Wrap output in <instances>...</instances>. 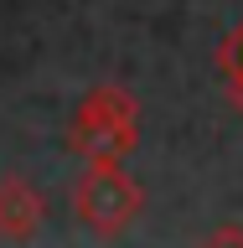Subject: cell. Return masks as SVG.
Wrapping results in <instances>:
<instances>
[{
  "label": "cell",
  "mask_w": 243,
  "mask_h": 248,
  "mask_svg": "<svg viewBox=\"0 0 243 248\" xmlns=\"http://www.w3.org/2000/svg\"><path fill=\"white\" fill-rule=\"evenodd\" d=\"M140 145V104L119 83H98L78 98L67 119V150L83 160H124Z\"/></svg>",
  "instance_id": "cell-1"
},
{
  "label": "cell",
  "mask_w": 243,
  "mask_h": 248,
  "mask_svg": "<svg viewBox=\"0 0 243 248\" xmlns=\"http://www.w3.org/2000/svg\"><path fill=\"white\" fill-rule=\"evenodd\" d=\"M140 207H145V191H140V181L119 160H88V170H83L78 186H73L78 222L88 232H98V238H119L140 217Z\"/></svg>",
  "instance_id": "cell-2"
},
{
  "label": "cell",
  "mask_w": 243,
  "mask_h": 248,
  "mask_svg": "<svg viewBox=\"0 0 243 248\" xmlns=\"http://www.w3.org/2000/svg\"><path fill=\"white\" fill-rule=\"evenodd\" d=\"M42 222H47V197L26 176L5 170L0 176V238L5 243H26V238L42 232Z\"/></svg>",
  "instance_id": "cell-3"
},
{
  "label": "cell",
  "mask_w": 243,
  "mask_h": 248,
  "mask_svg": "<svg viewBox=\"0 0 243 248\" xmlns=\"http://www.w3.org/2000/svg\"><path fill=\"white\" fill-rule=\"evenodd\" d=\"M217 73H223V93H228V104L243 114V21L223 36V46H217Z\"/></svg>",
  "instance_id": "cell-4"
},
{
  "label": "cell",
  "mask_w": 243,
  "mask_h": 248,
  "mask_svg": "<svg viewBox=\"0 0 243 248\" xmlns=\"http://www.w3.org/2000/svg\"><path fill=\"white\" fill-rule=\"evenodd\" d=\"M202 248H243V228L238 222H223V228H212L202 238Z\"/></svg>",
  "instance_id": "cell-5"
}]
</instances>
